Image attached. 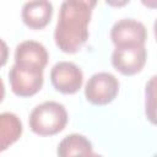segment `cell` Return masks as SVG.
<instances>
[{
	"mask_svg": "<svg viewBox=\"0 0 157 157\" xmlns=\"http://www.w3.org/2000/svg\"><path fill=\"white\" fill-rule=\"evenodd\" d=\"M96 4L93 0H66L61 4L54 31L55 44L61 52L74 54L87 42L88 23Z\"/></svg>",
	"mask_w": 157,
	"mask_h": 157,
	"instance_id": "6da1fadb",
	"label": "cell"
},
{
	"mask_svg": "<svg viewBox=\"0 0 157 157\" xmlns=\"http://www.w3.org/2000/svg\"><path fill=\"white\" fill-rule=\"evenodd\" d=\"M67 123V112L61 103L48 101L38 104L29 114L31 130L40 136L55 135L64 130Z\"/></svg>",
	"mask_w": 157,
	"mask_h": 157,
	"instance_id": "7a4b0ae2",
	"label": "cell"
},
{
	"mask_svg": "<svg viewBox=\"0 0 157 157\" xmlns=\"http://www.w3.org/2000/svg\"><path fill=\"white\" fill-rule=\"evenodd\" d=\"M119 92V81L110 72L92 75L85 87L86 99L96 105H104L114 101Z\"/></svg>",
	"mask_w": 157,
	"mask_h": 157,
	"instance_id": "3957f363",
	"label": "cell"
},
{
	"mask_svg": "<svg viewBox=\"0 0 157 157\" xmlns=\"http://www.w3.org/2000/svg\"><path fill=\"white\" fill-rule=\"evenodd\" d=\"M110 39L115 48L145 45L147 29L145 25L134 18H123L115 22L110 29Z\"/></svg>",
	"mask_w": 157,
	"mask_h": 157,
	"instance_id": "277c9868",
	"label": "cell"
},
{
	"mask_svg": "<svg viewBox=\"0 0 157 157\" xmlns=\"http://www.w3.org/2000/svg\"><path fill=\"white\" fill-rule=\"evenodd\" d=\"M50 81L56 91L64 94H74L82 86L83 74L74 63L59 61L50 70Z\"/></svg>",
	"mask_w": 157,
	"mask_h": 157,
	"instance_id": "5b68a950",
	"label": "cell"
},
{
	"mask_svg": "<svg viewBox=\"0 0 157 157\" xmlns=\"http://www.w3.org/2000/svg\"><path fill=\"white\" fill-rule=\"evenodd\" d=\"M43 70H33L13 65L9 72L12 92L18 97H31L43 86Z\"/></svg>",
	"mask_w": 157,
	"mask_h": 157,
	"instance_id": "8992f818",
	"label": "cell"
},
{
	"mask_svg": "<svg viewBox=\"0 0 157 157\" xmlns=\"http://www.w3.org/2000/svg\"><path fill=\"white\" fill-rule=\"evenodd\" d=\"M147 52L145 45L119 47L112 54V65L125 76H131L142 70L146 64Z\"/></svg>",
	"mask_w": 157,
	"mask_h": 157,
	"instance_id": "52a82bcc",
	"label": "cell"
},
{
	"mask_svg": "<svg viewBox=\"0 0 157 157\" xmlns=\"http://www.w3.org/2000/svg\"><path fill=\"white\" fill-rule=\"evenodd\" d=\"M48 52L43 44L36 40L21 42L15 50V64L33 70H44L48 64Z\"/></svg>",
	"mask_w": 157,
	"mask_h": 157,
	"instance_id": "ba28073f",
	"label": "cell"
},
{
	"mask_svg": "<svg viewBox=\"0 0 157 157\" xmlns=\"http://www.w3.org/2000/svg\"><path fill=\"white\" fill-rule=\"evenodd\" d=\"M21 16L25 25L31 29H42L52 20L53 5L45 0L28 1L22 6Z\"/></svg>",
	"mask_w": 157,
	"mask_h": 157,
	"instance_id": "9c48e42d",
	"label": "cell"
},
{
	"mask_svg": "<svg viewBox=\"0 0 157 157\" xmlns=\"http://www.w3.org/2000/svg\"><path fill=\"white\" fill-rule=\"evenodd\" d=\"M92 144L80 134H71L65 136L58 146V157H91Z\"/></svg>",
	"mask_w": 157,
	"mask_h": 157,
	"instance_id": "30bf717a",
	"label": "cell"
},
{
	"mask_svg": "<svg viewBox=\"0 0 157 157\" xmlns=\"http://www.w3.org/2000/svg\"><path fill=\"white\" fill-rule=\"evenodd\" d=\"M22 135L21 119L10 112L0 113V152L15 144Z\"/></svg>",
	"mask_w": 157,
	"mask_h": 157,
	"instance_id": "8fae6325",
	"label": "cell"
},
{
	"mask_svg": "<svg viewBox=\"0 0 157 157\" xmlns=\"http://www.w3.org/2000/svg\"><path fill=\"white\" fill-rule=\"evenodd\" d=\"M7 59H9V47L5 43V40L0 38V67L7 63Z\"/></svg>",
	"mask_w": 157,
	"mask_h": 157,
	"instance_id": "7c38bea8",
	"label": "cell"
},
{
	"mask_svg": "<svg viewBox=\"0 0 157 157\" xmlns=\"http://www.w3.org/2000/svg\"><path fill=\"white\" fill-rule=\"evenodd\" d=\"M4 96H5V85H4V81L0 77V103L4 99Z\"/></svg>",
	"mask_w": 157,
	"mask_h": 157,
	"instance_id": "4fadbf2b",
	"label": "cell"
},
{
	"mask_svg": "<svg viewBox=\"0 0 157 157\" xmlns=\"http://www.w3.org/2000/svg\"><path fill=\"white\" fill-rule=\"evenodd\" d=\"M91 157H103V156L102 155H98V153H93Z\"/></svg>",
	"mask_w": 157,
	"mask_h": 157,
	"instance_id": "5bb4252c",
	"label": "cell"
}]
</instances>
